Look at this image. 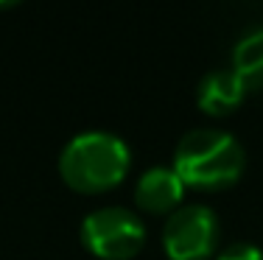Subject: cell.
Segmentation results:
<instances>
[{"label": "cell", "mask_w": 263, "mask_h": 260, "mask_svg": "<svg viewBox=\"0 0 263 260\" xmlns=\"http://www.w3.org/2000/svg\"><path fill=\"white\" fill-rule=\"evenodd\" d=\"M247 165V154L235 134L213 126H199L182 134L174 148V171L185 188L221 190L238 182Z\"/></svg>", "instance_id": "1"}, {"label": "cell", "mask_w": 263, "mask_h": 260, "mask_svg": "<svg viewBox=\"0 0 263 260\" xmlns=\"http://www.w3.org/2000/svg\"><path fill=\"white\" fill-rule=\"evenodd\" d=\"M132 154L123 137L104 129L79 132L59 154V173L79 193H104L123 182Z\"/></svg>", "instance_id": "2"}, {"label": "cell", "mask_w": 263, "mask_h": 260, "mask_svg": "<svg viewBox=\"0 0 263 260\" xmlns=\"http://www.w3.org/2000/svg\"><path fill=\"white\" fill-rule=\"evenodd\" d=\"M81 244L101 260H129L146 246V224L132 207L104 204L81 218Z\"/></svg>", "instance_id": "3"}, {"label": "cell", "mask_w": 263, "mask_h": 260, "mask_svg": "<svg viewBox=\"0 0 263 260\" xmlns=\"http://www.w3.org/2000/svg\"><path fill=\"white\" fill-rule=\"evenodd\" d=\"M162 246L171 260H204L218 246V215L199 202L179 204L162 224Z\"/></svg>", "instance_id": "4"}, {"label": "cell", "mask_w": 263, "mask_h": 260, "mask_svg": "<svg viewBox=\"0 0 263 260\" xmlns=\"http://www.w3.org/2000/svg\"><path fill=\"white\" fill-rule=\"evenodd\" d=\"M182 196H185V182L174 171V165L146 168L135 182V204L154 215L160 213L171 215L182 204Z\"/></svg>", "instance_id": "5"}, {"label": "cell", "mask_w": 263, "mask_h": 260, "mask_svg": "<svg viewBox=\"0 0 263 260\" xmlns=\"http://www.w3.org/2000/svg\"><path fill=\"white\" fill-rule=\"evenodd\" d=\"M247 84L233 67H216L204 73L196 84V104L208 115H227L243 101Z\"/></svg>", "instance_id": "6"}, {"label": "cell", "mask_w": 263, "mask_h": 260, "mask_svg": "<svg viewBox=\"0 0 263 260\" xmlns=\"http://www.w3.org/2000/svg\"><path fill=\"white\" fill-rule=\"evenodd\" d=\"M233 70L249 87H263V26L249 28L233 48Z\"/></svg>", "instance_id": "7"}, {"label": "cell", "mask_w": 263, "mask_h": 260, "mask_svg": "<svg viewBox=\"0 0 263 260\" xmlns=\"http://www.w3.org/2000/svg\"><path fill=\"white\" fill-rule=\"evenodd\" d=\"M216 260H263V252L255 244H230L216 255Z\"/></svg>", "instance_id": "8"}]
</instances>
